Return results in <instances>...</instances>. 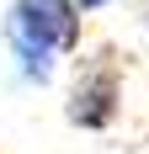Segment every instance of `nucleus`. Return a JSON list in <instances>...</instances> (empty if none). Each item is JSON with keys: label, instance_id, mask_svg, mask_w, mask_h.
Listing matches in <instances>:
<instances>
[{"label": "nucleus", "instance_id": "f257e3e1", "mask_svg": "<svg viewBox=\"0 0 149 154\" xmlns=\"http://www.w3.org/2000/svg\"><path fill=\"white\" fill-rule=\"evenodd\" d=\"M0 37H5L16 80L27 91H43V85H53L59 64L80 53L85 16H80L74 0H11L5 21H0Z\"/></svg>", "mask_w": 149, "mask_h": 154}, {"label": "nucleus", "instance_id": "f03ea898", "mask_svg": "<svg viewBox=\"0 0 149 154\" xmlns=\"http://www.w3.org/2000/svg\"><path fill=\"white\" fill-rule=\"evenodd\" d=\"M64 117L80 133H106L122 117V59L112 43H96V48L80 43L69 91H64Z\"/></svg>", "mask_w": 149, "mask_h": 154}, {"label": "nucleus", "instance_id": "7ed1b4c3", "mask_svg": "<svg viewBox=\"0 0 149 154\" xmlns=\"http://www.w3.org/2000/svg\"><path fill=\"white\" fill-rule=\"evenodd\" d=\"M80 5V16H96V11H106V5H117V0H74Z\"/></svg>", "mask_w": 149, "mask_h": 154}, {"label": "nucleus", "instance_id": "20e7f679", "mask_svg": "<svg viewBox=\"0 0 149 154\" xmlns=\"http://www.w3.org/2000/svg\"><path fill=\"white\" fill-rule=\"evenodd\" d=\"M138 21H144V27H149V0H138Z\"/></svg>", "mask_w": 149, "mask_h": 154}]
</instances>
